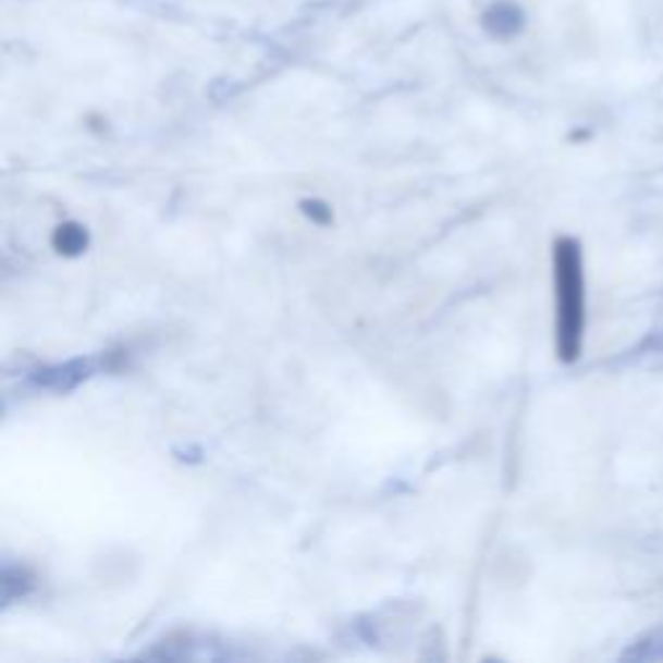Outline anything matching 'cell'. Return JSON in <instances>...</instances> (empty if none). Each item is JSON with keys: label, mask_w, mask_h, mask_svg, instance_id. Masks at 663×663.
<instances>
[{"label": "cell", "mask_w": 663, "mask_h": 663, "mask_svg": "<svg viewBox=\"0 0 663 663\" xmlns=\"http://www.w3.org/2000/svg\"><path fill=\"white\" fill-rule=\"evenodd\" d=\"M642 351H653V353H663V330H659L655 334L642 343Z\"/></svg>", "instance_id": "obj_5"}, {"label": "cell", "mask_w": 663, "mask_h": 663, "mask_svg": "<svg viewBox=\"0 0 663 663\" xmlns=\"http://www.w3.org/2000/svg\"><path fill=\"white\" fill-rule=\"evenodd\" d=\"M552 259H555L557 355L563 364H576L586 330V278L580 244L576 238H557Z\"/></svg>", "instance_id": "obj_1"}, {"label": "cell", "mask_w": 663, "mask_h": 663, "mask_svg": "<svg viewBox=\"0 0 663 663\" xmlns=\"http://www.w3.org/2000/svg\"><path fill=\"white\" fill-rule=\"evenodd\" d=\"M625 659L633 661H663V630H655L646 638H640L630 651L625 653Z\"/></svg>", "instance_id": "obj_3"}, {"label": "cell", "mask_w": 663, "mask_h": 663, "mask_svg": "<svg viewBox=\"0 0 663 663\" xmlns=\"http://www.w3.org/2000/svg\"><path fill=\"white\" fill-rule=\"evenodd\" d=\"M86 244H88V234L81 229L78 223L58 225L52 234V246L60 251V255H67V257L81 255V251L86 249Z\"/></svg>", "instance_id": "obj_2"}, {"label": "cell", "mask_w": 663, "mask_h": 663, "mask_svg": "<svg viewBox=\"0 0 663 663\" xmlns=\"http://www.w3.org/2000/svg\"><path fill=\"white\" fill-rule=\"evenodd\" d=\"M300 208H304V213L309 216L314 223H319V225L332 223V208L327 202H321V200H304V202H300Z\"/></svg>", "instance_id": "obj_4"}]
</instances>
